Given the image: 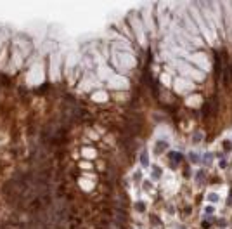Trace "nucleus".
Listing matches in <instances>:
<instances>
[{"label": "nucleus", "instance_id": "5", "mask_svg": "<svg viewBox=\"0 0 232 229\" xmlns=\"http://www.w3.org/2000/svg\"><path fill=\"white\" fill-rule=\"evenodd\" d=\"M230 142H229V141H225V142H223V149H225V151H229V149H230Z\"/></svg>", "mask_w": 232, "mask_h": 229}, {"label": "nucleus", "instance_id": "4", "mask_svg": "<svg viewBox=\"0 0 232 229\" xmlns=\"http://www.w3.org/2000/svg\"><path fill=\"white\" fill-rule=\"evenodd\" d=\"M159 175H161V170H159V168H156V167H154V168H153V177H154V179H156V177H159Z\"/></svg>", "mask_w": 232, "mask_h": 229}, {"label": "nucleus", "instance_id": "7", "mask_svg": "<svg viewBox=\"0 0 232 229\" xmlns=\"http://www.w3.org/2000/svg\"><path fill=\"white\" fill-rule=\"evenodd\" d=\"M191 160H192V162H194V163H196V162H197V156H196V154H194V153H192V154H191Z\"/></svg>", "mask_w": 232, "mask_h": 229}, {"label": "nucleus", "instance_id": "3", "mask_svg": "<svg viewBox=\"0 0 232 229\" xmlns=\"http://www.w3.org/2000/svg\"><path fill=\"white\" fill-rule=\"evenodd\" d=\"M180 154H177V153H170V160H173V162H180Z\"/></svg>", "mask_w": 232, "mask_h": 229}, {"label": "nucleus", "instance_id": "2", "mask_svg": "<svg viewBox=\"0 0 232 229\" xmlns=\"http://www.w3.org/2000/svg\"><path fill=\"white\" fill-rule=\"evenodd\" d=\"M140 162H142V165H144V167H147V165H149V156H147V153H142V154H140Z\"/></svg>", "mask_w": 232, "mask_h": 229}, {"label": "nucleus", "instance_id": "6", "mask_svg": "<svg viewBox=\"0 0 232 229\" xmlns=\"http://www.w3.org/2000/svg\"><path fill=\"white\" fill-rule=\"evenodd\" d=\"M137 210L142 212V210H144V205H142V203H137Z\"/></svg>", "mask_w": 232, "mask_h": 229}, {"label": "nucleus", "instance_id": "1", "mask_svg": "<svg viewBox=\"0 0 232 229\" xmlns=\"http://www.w3.org/2000/svg\"><path fill=\"white\" fill-rule=\"evenodd\" d=\"M82 154H83L85 158H94V156H95V151H94L92 148H83V149H82Z\"/></svg>", "mask_w": 232, "mask_h": 229}, {"label": "nucleus", "instance_id": "8", "mask_svg": "<svg viewBox=\"0 0 232 229\" xmlns=\"http://www.w3.org/2000/svg\"><path fill=\"white\" fill-rule=\"evenodd\" d=\"M220 167H222V168H225V167H227V163H225V160H222V162H220Z\"/></svg>", "mask_w": 232, "mask_h": 229}]
</instances>
